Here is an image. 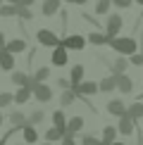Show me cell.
Wrapping results in <instances>:
<instances>
[{"label":"cell","mask_w":143,"mask_h":145,"mask_svg":"<svg viewBox=\"0 0 143 145\" xmlns=\"http://www.w3.org/2000/svg\"><path fill=\"white\" fill-rule=\"evenodd\" d=\"M107 112H110V114H115V117H119V119H122V117H127L129 107L124 105L122 100H110V102H107Z\"/></svg>","instance_id":"cell-6"},{"label":"cell","mask_w":143,"mask_h":145,"mask_svg":"<svg viewBox=\"0 0 143 145\" xmlns=\"http://www.w3.org/2000/svg\"><path fill=\"white\" fill-rule=\"evenodd\" d=\"M10 121H12V126H14V129H24V126L29 124V119H26V114H24V112L17 110V112L10 114Z\"/></svg>","instance_id":"cell-16"},{"label":"cell","mask_w":143,"mask_h":145,"mask_svg":"<svg viewBox=\"0 0 143 145\" xmlns=\"http://www.w3.org/2000/svg\"><path fill=\"white\" fill-rule=\"evenodd\" d=\"M10 102H14V95H10V93H0V110H3V107H7Z\"/></svg>","instance_id":"cell-32"},{"label":"cell","mask_w":143,"mask_h":145,"mask_svg":"<svg viewBox=\"0 0 143 145\" xmlns=\"http://www.w3.org/2000/svg\"><path fill=\"white\" fill-rule=\"evenodd\" d=\"M62 145H76V143H74V136H64V138H62Z\"/></svg>","instance_id":"cell-37"},{"label":"cell","mask_w":143,"mask_h":145,"mask_svg":"<svg viewBox=\"0 0 143 145\" xmlns=\"http://www.w3.org/2000/svg\"><path fill=\"white\" fill-rule=\"evenodd\" d=\"M33 98L38 100V102H48L52 98V90L45 86V83H36V88H33Z\"/></svg>","instance_id":"cell-8"},{"label":"cell","mask_w":143,"mask_h":145,"mask_svg":"<svg viewBox=\"0 0 143 145\" xmlns=\"http://www.w3.org/2000/svg\"><path fill=\"white\" fill-rule=\"evenodd\" d=\"M115 145H124V143H115Z\"/></svg>","instance_id":"cell-44"},{"label":"cell","mask_w":143,"mask_h":145,"mask_svg":"<svg viewBox=\"0 0 143 145\" xmlns=\"http://www.w3.org/2000/svg\"><path fill=\"white\" fill-rule=\"evenodd\" d=\"M60 138H64V136H62V131L55 129V126L45 131V140H48V143H55V140H60Z\"/></svg>","instance_id":"cell-27"},{"label":"cell","mask_w":143,"mask_h":145,"mask_svg":"<svg viewBox=\"0 0 143 145\" xmlns=\"http://www.w3.org/2000/svg\"><path fill=\"white\" fill-rule=\"evenodd\" d=\"M117 133H119V131L115 129V126H105V131H103V145H115L117 143L115 140Z\"/></svg>","instance_id":"cell-19"},{"label":"cell","mask_w":143,"mask_h":145,"mask_svg":"<svg viewBox=\"0 0 143 145\" xmlns=\"http://www.w3.org/2000/svg\"><path fill=\"white\" fill-rule=\"evenodd\" d=\"M136 3H138V5H143V0H136Z\"/></svg>","instance_id":"cell-43"},{"label":"cell","mask_w":143,"mask_h":145,"mask_svg":"<svg viewBox=\"0 0 143 145\" xmlns=\"http://www.w3.org/2000/svg\"><path fill=\"white\" fill-rule=\"evenodd\" d=\"M81 78H83V67L81 64H76V67H72V74H69V81H72V90H76L81 86Z\"/></svg>","instance_id":"cell-13"},{"label":"cell","mask_w":143,"mask_h":145,"mask_svg":"<svg viewBox=\"0 0 143 145\" xmlns=\"http://www.w3.org/2000/svg\"><path fill=\"white\" fill-rule=\"evenodd\" d=\"M5 48H7V40H5V33L0 31V50H5Z\"/></svg>","instance_id":"cell-38"},{"label":"cell","mask_w":143,"mask_h":145,"mask_svg":"<svg viewBox=\"0 0 143 145\" xmlns=\"http://www.w3.org/2000/svg\"><path fill=\"white\" fill-rule=\"evenodd\" d=\"M67 3H72V5H83L86 0H67Z\"/></svg>","instance_id":"cell-40"},{"label":"cell","mask_w":143,"mask_h":145,"mask_svg":"<svg viewBox=\"0 0 143 145\" xmlns=\"http://www.w3.org/2000/svg\"><path fill=\"white\" fill-rule=\"evenodd\" d=\"M127 67H129V59L119 57V59H115V64H112V74H124Z\"/></svg>","instance_id":"cell-25"},{"label":"cell","mask_w":143,"mask_h":145,"mask_svg":"<svg viewBox=\"0 0 143 145\" xmlns=\"http://www.w3.org/2000/svg\"><path fill=\"white\" fill-rule=\"evenodd\" d=\"M110 5H112V0H98V5H95V14H107Z\"/></svg>","instance_id":"cell-31"},{"label":"cell","mask_w":143,"mask_h":145,"mask_svg":"<svg viewBox=\"0 0 143 145\" xmlns=\"http://www.w3.org/2000/svg\"><path fill=\"white\" fill-rule=\"evenodd\" d=\"M67 119H64V112H52V126H55L57 131H62V136L67 133Z\"/></svg>","instance_id":"cell-15"},{"label":"cell","mask_w":143,"mask_h":145,"mask_svg":"<svg viewBox=\"0 0 143 145\" xmlns=\"http://www.w3.org/2000/svg\"><path fill=\"white\" fill-rule=\"evenodd\" d=\"M48 76H50V69H48V67H41V69H36L33 81H36V83H43V81H48Z\"/></svg>","instance_id":"cell-26"},{"label":"cell","mask_w":143,"mask_h":145,"mask_svg":"<svg viewBox=\"0 0 143 145\" xmlns=\"http://www.w3.org/2000/svg\"><path fill=\"white\" fill-rule=\"evenodd\" d=\"M110 48L117 50L119 55H136V38H131V36H127V38H112Z\"/></svg>","instance_id":"cell-1"},{"label":"cell","mask_w":143,"mask_h":145,"mask_svg":"<svg viewBox=\"0 0 143 145\" xmlns=\"http://www.w3.org/2000/svg\"><path fill=\"white\" fill-rule=\"evenodd\" d=\"M74 98H76L74 90H64V93L60 95V102H62V107H67V105H72V102H74Z\"/></svg>","instance_id":"cell-28"},{"label":"cell","mask_w":143,"mask_h":145,"mask_svg":"<svg viewBox=\"0 0 143 145\" xmlns=\"http://www.w3.org/2000/svg\"><path fill=\"white\" fill-rule=\"evenodd\" d=\"M134 129H136V121L129 117V114L119 119V126H117V131H119L122 136H131V133H134Z\"/></svg>","instance_id":"cell-7"},{"label":"cell","mask_w":143,"mask_h":145,"mask_svg":"<svg viewBox=\"0 0 143 145\" xmlns=\"http://www.w3.org/2000/svg\"><path fill=\"white\" fill-rule=\"evenodd\" d=\"M98 86H100V90H103V93H112V90L117 88V78H115V76H105Z\"/></svg>","instance_id":"cell-20"},{"label":"cell","mask_w":143,"mask_h":145,"mask_svg":"<svg viewBox=\"0 0 143 145\" xmlns=\"http://www.w3.org/2000/svg\"><path fill=\"white\" fill-rule=\"evenodd\" d=\"M86 40H91L93 45H110V36L100 33V31H91V33L86 36Z\"/></svg>","instance_id":"cell-14"},{"label":"cell","mask_w":143,"mask_h":145,"mask_svg":"<svg viewBox=\"0 0 143 145\" xmlns=\"http://www.w3.org/2000/svg\"><path fill=\"white\" fill-rule=\"evenodd\" d=\"M67 48L64 45H60V48H55V50H52V64H55V67H64V64H67Z\"/></svg>","instance_id":"cell-11"},{"label":"cell","mask_w":143,"mask_h":145,"mask_svg":"<svg viewBox=\"0 0 143 145\" xmlns=\"http://www.w3.org/2000/svg\"><path fill=\"white\" fill-rule=\"evenodd\" d=\"M112 3H115L117 7H131V3H134V0H112Z\"/></svg>","instance_id":"cell-36"},{"label":"cell","mask_w":143,"mask_h":145,"mask_svg":"<svg viewBox=\"0 0 143 145\" xmlns=\"http://www.w3.org/2000/svg\"><path fill=\"white\" fill-rule=\"evenodd\" d=\"M36 38H38L41 45H48V48H52V50L62 45V38H60V36H55L52 31H48V29H41V31L36 33Z\"/></svg>","instance_id":"cell-2"},{"label":"cell","mask_w":143,"mask_h":145,"mask_svg":"<svg viewBox=\"0 0 143 145\" xmlns=\"http://www.w3.org/2000/svg\"><path fill=\"white\" fill-rule=\"evenodd\" d=\"M19 14V7H14V5H3L0 7V17H14Z\"/></svg>","instance_id":"cell-29"},{"label":"cell","mask_w":143,"mask_h":145,"mask_svg":"<svg viewBox=\"0 0 143 145\" xmlns=\"http://www.w3.org/2000/svg\"><path fill=\"white\" fill-rule=\"evenodd\" d=\"M31 5H33V0H19V7H31Z\"/></svg>","instance_id":"cell-39"},{"label":"cell","mask_w":143,"mask_h":145,"mask_svg":"<svg viewBox=\"0 0 143 145\" xmlns=\"http://www.w3.org/2000/svg\"><path fill=\"white\" fill-rule=\"evenodd\" d=\"M0 7H3V0H0Z\"/></svg>","instance_id":"cell-45"},{"label":"cell","mask_w":143,"mask_h":145,"mask_svg":"<svg viewBox=\"0 0 143 145\" xmlns=\"http://www.w3.org/2000/svg\"><path fill=\"white\" fill-rule=\"evenodd\" d=\"M0 69L3 71H12L14 69V55L7 50H0Z\"/></svg>","instance_id":"cell-12"},{"label":"cell","mask_w":143,"mask_h":145,"mask_svg":"<svg viewBox=\"0 0 143 145\" xmlns=\"http://www.w3.org/2000/svg\"><path fill=\"white\" fill-rule=\"evenodd\" d=\"M81 129H83V119L81 117H72L69 124H67V133L64 136H74V133H79Z\"/></svg>","instance_id":"cell-18"},{"label":"cell","mask_w":143,"mask_h":145,"mask_svg":"<svg viewBox=\"0 0 143 145\" xmlns=\"http://www.w3.org/2000/svg\"><path fill=\"white\" fill-rule=\"evenodd\" d=\"M31 95H33V90H31V88H19V90L14 93V102H19V105H22V102H26Z\"/></svg>","instance_id":"cell-23"},{"label":"cell","mask_w":143,"mask_h":145,"mask_svg":"<svg viewBox=\"0 0 143 145\" xmlns=\"http://www.w3.org/2000/svg\"><path fill=\"white\" fill-rule=\"evenodd\" d=\"M81 145H103V140H98V138H93V136H83Z\"/></svg>","instance_id":"cell-33"},{"label":"cell","mask_w":143,"mask_h":145,"mask_svg":"<svg viewBox=\"0 0 143 145\" xmlns=\"http://www.w3.org/2000/svg\"><path fill=\"white\" fill-rule=\"evenodd\" d=\"M43 119H45V114L41 112V110H36V112H31V114H29V126H36V124H41Z\"/></svg>","instance_id":"cell-30"},{"label":"cell","mask_w":143,"mask_h":145,"mask_svg":"<svg viewBox=\"0 0 143 145\" xmlns=\"http://www.w3.org/2000/svg\"><path fill=\"white\" fill-rule=\"evenodd\" d=\"M122 17H119V14H110V17H107V26H105V33L107 36H110V40L112 38H117V33L119 31H122Z\"/></svg>","instance_id":"cell-3"},{"label":"cell","mask_w":143,"mask_h":145,"mask_svg":"<svg viewBox=\"0 0 143 145\" xmlns=\"http://www.w3.org/2000/svg\"><path fill=\"white\" fill-rule=\"evenodd\" d=\"M12 81L17 83V86H22V88H36V81H33V76H26L24 71H12Z\"/></svg>","instance_id":"cell-5"},{"label":"cell","mask_w":143,"mask_h":145,"mask_svg":"<svg viewBox=\"0 0 143 145\" xmlns=\"http://www.w3.org/2000/svg\"><path fill=\"white\" fill-rule=\"evenodd\" d=\"M112 76L117 78V88L122 90L124 95H127V93H131V90H134V81H131V78H129L127 74H112Z\"/></svg>","instance_id":"cell-9"},{"label":"cell","mask_w":143,"mask_h":145,"mask_svg":"<svg viewBox=\"0 0 143 145\" xmlns=\"http://www.w3.org/2000/svg\"><path fill=\"white\" fill-rule=\"evenodd\" d=\"M98 90H100V86H98L95 81H83L81 86H79V88L74 90V93H76V95H81V98H83V95H95Z\"/></svg>","instance_id":"cell-10"},{"label":"cell","mask_w":143,"mask_h":145,"mask_svg":"<svg viewBox=\"0 0 143 145\" xmlns=\"http://www.w3.org/2000/svg\"><path fill=\"white\" fill-rule=\"evenodd\" d=\"M7 52H12V55H17V52L26 50V40L24 38H14V40H7V48H5Z\"/></svg>","instance_id":"cell-17"},{"label":"cell","mask_w":143,"mask_h":145,"mask_svg":"<svg viewBox=\"0 0 143 145\" xmlns=\"http://www.w3.org/2000/svg\"><path fill=\"white\" fill-rule=\"evenodd\" d=\"M60 3H62V0H45V3H43V14L45 17L55 14V12L60 10Z\"/></svg>","instance_id":"cell-21"},{"label":"cell","mask_w":143,"mask_h":145,"mask_svg":"<svg viewBox=\"0 0 143 145\" xmlns=\"http://www.w3.org/2000/svg\"><path fill=\"white\" fill-rule=\"evenodd\" d=\"M19 17H22V19H33V14H31V10H26V7H19Z\"/></svg>","instance_id":"cell-34"},{"label":"cell","mask_w":143,"mask_h":145,"mask_svg":"<svg viewBox=\"0 0 143 145\" xmlns=\"http://www.w3.org/2000/svg\"><path fill=\"white\" fill-rule=\"evenodd\" d=\"M127 114L134 119V121H136V119H141V117H143V102H134V105L129 107V112H127Z\"/></svg>","instance_id":"cell-24"},{"label":"cell","mask_w":143,"mask_h":145,"mask_svg":"<svg viewBox=\"0 0 143 145\" xmlns=\"http://www.w3.org/2000/svg\"><path fill=\"white\" fill-rule=\"evenodd\" d=\"M62 45L67 48V50H83V45H86V38L79 33H72L67 38H62Z\"/></svg>","instance_id":"cell-4"},{"label":"cell","mask_w":143,"mask_h":145,"mask_svg":"<svg viewBox=\"0 0 143 145\" xmlns=\"http://www.w3.org/2000/svg\"><path fill=\"white\" fill-rule=\"evenodd\" d=\"M7 5H14V7H19V0H7Z\"/></svg>","instance_id":"cell-41"},{"label":"cell","mask_w":143,"mask_h":145,"mask_svg":"<svg viewBox=\"0 0 143 145\" xmlns=\"http://www.w3.org/2000/svg\"><path fill=\"white\" fill-rule=\"evenodd\" d=\"M0 124H3V112H0Z\"/></svg>","instance_id":"cell-42"},{"label":"cell","mask_w":143,"mask_h":145,"mask_svg":"<svg viewBox=\"0 0 143 145\" xmlns=\"http://www.w3.org/2000/svg\"><path fill=\"white\" fill-rule=\"evenodd\" d=\"M43 145H50V143H43Z\"/></svg>","instance_id":"cell-46"},{"label":"cell","mask_w":143,"mask_h":145,"mask_svg":"<svg viewBox=\"0 0 143 145\" xmlns=\"http://www.w3.org/2000/svg\"><path fill=\"white\" fill-rule=\"evenodd\" d=\"M131 64H143V52H136V55H131Z\"/></svg>","instance_id":"cell-35"},{"label":"cell","mask_w":143,"mask_h":145,"mask_svg":"<svg viewBox=\"0 0 143 145\" xmlns=\"http://www.w3.org/2000/svg\"><path fill=\"white\" fill-rule=\"evenodd\" d=\"M22 136H24V140H26V145L38 140V133H36V129H33V126H29V124L22 129Z\"/></svg>","instance_id":"cell-22"}]
</instances>
